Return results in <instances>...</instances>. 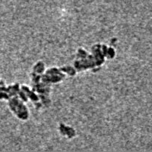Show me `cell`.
<instances>
[{"instance_id":"cell-1","label":"cell","mask_w":152,"mask_h":152,"mask_svg":"<svg viewBox=\"0 0 152 152\" xmlns=\"http://www.w3.org/2000/svg\"><path fill=\"white\" fill-rule=\"evenodd\" d=\"M10 109L21 120H25L28 118V111L27 107L24 105L23 101L21 100L19 96H14V97L11 98L10 100Z\"/></svg>"},{"instance_id":"cell-4","label":"cell","mask_w":152,"mask_h":152,"mask_svg":"<svg viewBox=\"0 0 152 152\" xmlns=\"http://www.w3.org/2000/svg\"><path fill=\"white\" fill-rule=\"evenodd\" d=\"M59 130H60L61 134L62 135H65V136L68 137V138H72L75 136L76 134V132L71 127H68V126H65L63 124H61L60 125V127H59Z\"/></svg>"},{"instance_id":"cell-3","label":"cell","mask_w":152,"mask_h":152,"mask_svg":"<svg viewBox=\"0 0 152 152\" xmlns=\"http://www.w3.org/2000/svg\"><path fill=\"white\" fill-rule=\"evenodd\" d=\"M22 91L25 94L27 97L28 96V97L31 99V101L34 102V105H35L37 109H39V108H41L42 102H40L39 99V97L37 96V95L36 94H34V91H31L28 87H27V86H22Z\"/></svg>"},{"instance_id":"cell-6","label":"cell","mask_w":152,"mask_h":152,"mask_svg":"<svg viewBox=\"0 0 152 152\" xmlns=\"http://www.w3.org/2000/svg\"><path fill=\"white\" fill-rule=\"evenodd\" d=\"M59 69H60L62 71H65V73H67V74H68L71 76H74L76 74V70H74V68H71V67L65 66V67H63V68H59Z\"/></svg>"},{"instance_id":"cell-5","label":"cell","mask_w":152,"mask_h":152,"mask_svg":"<svg viewBox=\"0 0 152 152\" xmlns=\"http://www.w3.org/2000/svg\"><path fill=\"white\" fill-rule=\"evenodd\" d=\"M45 71V65L43 62H39L34 66V72L37 73L38 74H42V73Z\"/></svg>"},{"instance_id":"cell-2","label":"cell","mask_w":152,"mask_h":152,"mask_svg":"<svg viewBox=\"0 0 152 152\" xmlns=\"http://www.w3.org/2000/svg\"><path fill=\"white\" fill-rule=\"evenodd\" d=\"M64 77L65 74H62L60 69L53 68L48 70L44 75H42L41 78L45 83H56L62 81Z\"/></svg>"}]
</instances>
